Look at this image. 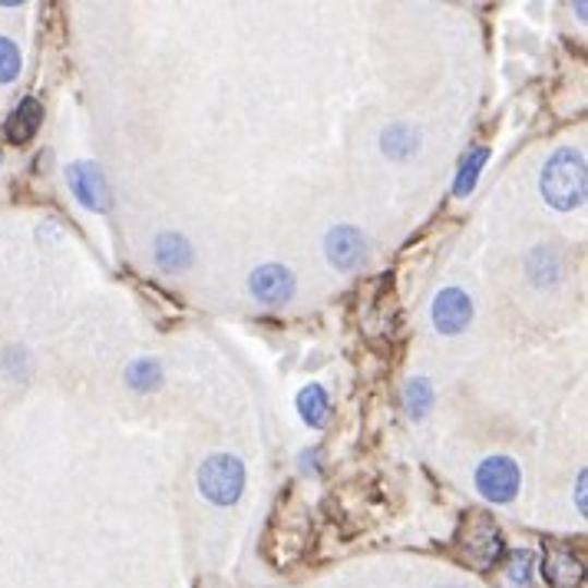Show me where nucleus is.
Returning a JSON list of instances; mask_svg holds the SVG:
<instances>
[{"label":"nucleus","mask_w":588,"mask_h":588,"mask_svg":"<svg viewBox=\"0 0 588 588\" xmlns=\"http://www.w3.org/2000/svg\"><path fill=\"white\" fill-rule=\"evenodd\" d=\"M542 199L559 208V212H572L585 202L588 192V176H585V156L572 146H562L549 156L542 179H539Z\"/></svg>","instance_id":"obj_1"},{"label":"nucleus","mask_w":588,"mask_h":588,"mask_svg":"<svg viewBox=\"0 0 588 588\" xmlns=\"http://www.w3.org/2000/svg\"><path fill=\"white\" fill-rule=\"evenodd\" d=\"M456 545L463 552V559L473 565L477 572H487L496 565V559L503 555V529L493 523L490 513H466L459 532H456Z\"/></svg>","instance_id":"obj_2"},{"label":"nucleus","mask_w":588,"mask_h":588,"mask_svg":"<svg viewBox=\"0 0 588 588\" xmlns=\"http://www.w3.org/2000/svg\"><path fill=\"white\" fill-rule=\"evenodd\" d=\"M199 490L215 506H231L242 500L245 490V466L231 453H215L199 466Z\"/></svg>","instance_id":"obj_3"},{"label":"nucleus","mask_w":588,"mask_h":588,"mask_svg":"<svg viewBox=\"0 0 588 588\" xmlns=\"http://www.w3.org/2000/svg\"><path fill=\"white\" fill-rule=\"evenodd\" d=\"M519 466L509 456H490L477 466V490L490 500V503H513L519 493Z\"/></svg>","instance_id":"obj_4"},{"label":"nucleus","mask_w":588,"mask_h":588,"mask_svg":"<svg viewBox=\"0 0 588 588\" xmlns=\"http://www.w3.org/2000/svg\"><path fill=\"white\" fill-rule=\"evenodd\" d=\"M67 182H70V189H73V195L80 199V205H86V208H93V212H106L112 202V195H109V185H106V176H103V169L96 166V163H86V159H80V163H70L67 166Z\"/></svg>","instance_id":"obj_5"},{"label":"nucleus","mask_w":588,"mask_h":588,"mask_svg":"<svg viewBox=\"0 0 588 588\" xmlns=\"http://www.w3.org/2000/svg\"><path fill=\"white\" fill-rule=\"evenodd\" d=\"M324 252H327V262L340 272H355L364 255H368V239L358 225H337L327 231L324 239Z\"/></svg>","instance_id":"obj_6"},{"label":"nucleus","mask_w":588,"mask_h":588,"mask_svg":"<svg viewBox=\"0 0 588 588\" xmlns=\"http://www.w3.org/2000/svg\"><path fill=\"white\" fill-rule=\"evenodd\" d=\"M473 321V301L463 288H443L433 298V327L440 334H463Z\"/></svg>","instance_id":"obj_7"},{"label":"nucleus","mask_w":588,"mask_h":588,"mask_svg":"<svg viewBox=\"0 0 588 588\" xmlns=\"http://www.w3.org/2000/svg\"><path fill=\"white\" fill-rule=\"evenodd\" d=\"M249 291L262 304H285L295 295V275L285 265H262L249 278Z\"/></svg>","instance_id":"obj_8"},{"label":"nucleus","mask_w":588,"mask_h":588,"mask_svg":"<svg viewBox=\"0 0 588 588\" xmlns=\"http://www.w3.org/2000/svg\"><path fill=\"white\" fill-rule=\"evenodd\" d=\"M542 575L552 588H578L585 578V565L572 549L552 545L545 552V562H542Z\"/></svg>","instance_id":"obj_9"},{"label":"nucleus","mask_w":588,"mask_h":588,"mask_svg":"<svg viewBox=\"0 0 588 588\" xmlns=\"http://www.w3.org/2000/svg\"><path fill=\"white\" fill-rule=\"evenodd\" d=\"M40 123H44V106H40L34 96H27V99H21V106L11 112V120H8V127H4V136H8V143L24 146V143H31V140L37 136Z\"/></svg>","instance_id":"obj_10"},{"label":"nucleus","mask_w":588,"mask_h":588,"mask_svg":"<svg viewBox=\"0 0 588 588\" xmlns=\"http://www.w3.org/2000/svg\"><path fill=\"white\" fill-rule=\"evenodd\" d=\"M156 262L169 275L185 272L192 265V245L182 239L179 231H163L159 239H156Z\"/></svg>","instance_id":"obj_11"},{"label":"nucleus","mask_w":588,"mask_h":588,"mask_svg":"<svg viewBox=\"0 0 588 588\" xmlns=\"http://www.w3.org/2000/svg\"><path fill=\"white\" fill-rule=\"evenodd\" d=\"M298 410H301V420L314 430L327 427V417H331V400H327V391L321 384H308L301 394H298Z\"/></svg>","instance_id":"obj_12"},{"label":"nucleus","mask_w":588,"mask_h":588,"mask_svg":"<svg viewBox=\"0 0 588 588\" xmlns=\"http://www.w3.org/2000/svg\"><path fill=\"white\" fill-rule=\"evenodd\" d=\"M417 143H420V133H417L410 123H394V127H387L384 136H381L384 156H391V159H407V156H413Z\"/></svg>","instance_id":"obj_13"},{"label":"nucleus","mask_w":588,"mask_h":588,"mask_svg":"<svg viewBox=\"0 0 588 588\" xmlns=\"http://www.w3.org/2000/svg\"><path fill=\"white\" fill-rule=\"evenodd\" d=\"M487 159H490V149H487V146L473 149V153L463 159V166H459V172H456V182H453V192H456V195H469V192H473V185H477L480 169L487 166Z\"/></svg>","instance_id":"obj_14"},{"label":"nucleus","mask_w":588,"mask_h":588,"mask_svg":"<svg viewBox=\"0 0 588 588\" xmlns=\"http://www.w3.org/2000/svg\"><path fill=\"white\" fill-rule=\"evenodd\" d=\"M404 404H407V413H410L413 420L427 417V410L433 407V387H430V381H427V377H413V381L407 384V391H404Z\"/></svg>","instance_id":"obj_15"},{"label":"nucleus","mask_w":588,"mask_h":588,"mask_svg":"<svg viewBox=\"0 0 588 588\" xmlns=\"http://www.w3.org/2000/svg\"><path fill=\"white\" fill-rule=\"evenodd\" d=\"M127 381L133 391H153L163 381V368L153 358H140L127 368Z\"/></svg>","instance_id":"obj_16"},{"label":"nucleus","mask_w":588,"mask_h":588,"mask_svg":"<svg viewBox=\"0 0 588 588\" xmlns=\"http://www.w3.org/2000/svg\"><path fill=\"white\" fill-rule=\"evenodd\" d=\"M21 73V50L14 40L0 37V83H14Z\"/></svg>","instance_id":"obj_17"},{"label":"nucleus","mask_w":588,"mask_h":588,"mask_svg":"<svg viewBox=\"0 0 588 588\" xmlns=\"http://www.w3.org/2000/svg\"><path fill=\"white\" fill-rule=\"evenodd\" d=\"M532 552L529 549H516L513 555H509V581H516V585H529V578H532Z\"/></svg>","instance_id":"obj_18"},{"label":"nucleus","mask_w":588,"mask_h":588,"mask_svg":"<svg viewBox=\"0 0 588 588\" xmlns=\"http://www.w3.org/2000/svg\"><path fill=\"white\" fill-rule=\"evenodd\" d=\"M585 480H588V473L581 469V473H578V487H575V500H578V513H581V516L588 513V503H585Z\"/></svg>","instance_id":"obj_19"},{"label":"nucleus","mask_w":588,"mask_h":588,"mask_svg":"<svg viewBox=\"0 0 588 588\" xmlns=\"http://www.w3.org/2000/svg\"><path fill=\"white\" fill-rule=\"evenodd\" d=\"M443 588H466V585H443Z\"/></svg>","instance_id":"obj_20"}]
</instances>
